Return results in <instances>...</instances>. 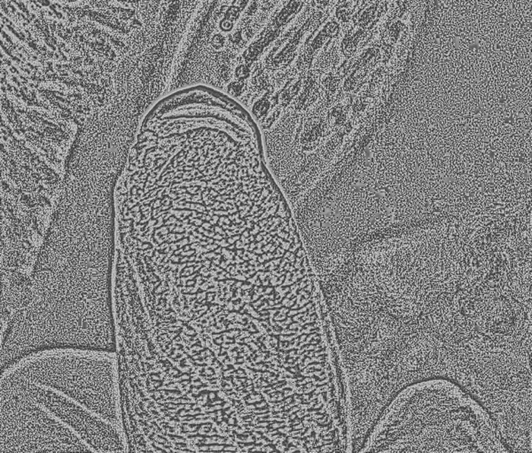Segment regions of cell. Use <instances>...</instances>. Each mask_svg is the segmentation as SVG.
Wrapping results in <instances>:
<instances>
[{
    "instance_id": "1",
    "label": "cell",
    "mask_w": 532,
    "mask_h": 453,
    "mask_svg": "<svg viewBox=\"0 0 532 453\" xmlns=\"http://www.w3.org/2000/svg\"><path fill=\"white\" fill-rule=\"evenodd\" d=\"M258 145L224 141L168 161L130 205L123 254L141 271L181 258L268 251L300 233Z\"/></svg>"
},
{
    "instance_id": "2",
    "label": "cell",
    "mask_w": 532,
    "mask_h": 453,
    "mask_svg": "<svg viewBox=\"0 0 532 453\" xmlns=\"http://www.w3.org/2000/svg\"><path fill=\"white\" fill-rule=\"evenodd\" d=\"M302 6L303 2L301 0H290V3L284 6L283 10L278 12L274 21L263 31L259 39L250 44L246 52L243 53V58L247 65L252 64L258 58L265 47L278 37L285 25L299 14Z\"/></svg>"
},
{
    "instance_id": "3",
    "label": "cell",
    "mask_w": 532,
    "mask_h": 453,
    "mask_svg": "<svg viewBox=\"0 0 532 453\" xmlns=\"http://www.w3.org/2000/svg\"><path fill=\"white\" fill-rule=\"evenodd\" d=\"M321 17V12L318 14H313L305 24L303 25V27L300 28V30L294 35L292 39L290 40V42L287 44V46L284 47L280 53H277L274 56H269L267 59V65L272 69L281 68L290 64L293 61L294 55H296V51L299 47L301 40H302L303 36L309 30V28L312 26L316 21H319Z\"/></svg>"
},
{
    "instance_id": "4",
    "label": "cell",
    "mask_w": 532,
    "mask_h": 453,
    "mask_svg": "<svg viewBox=\"0 0 532 453\" xmlns=\"http://www.w3.org/2000/svg\"><path fill=\"white\" fill-rule=\"evenodd\" d=\"M338 30L339 26L337 22H328V24L326 25L321 33L317 35V37L314 39L312 40V42L310 43L308 48L306 49L305 53H303L302 56V58H301L299 65L302 66V68L310 66V65L312 64L313 58H314L317 51H318L319 48H321L326 40L330 39V37H335V35L338 33Z\"/></svg>"
},
{
    "instance_id": "5",
    "label": "cell",
    "mask_w": 532,
    "mask_h": 453,
    "mask_svg": "<svg viewBox=\"0 0 532 453\" xmlns=\"http://www.w3.org/2000/svg\"><path fill=\"white\" fill-rule=\"evenodd\" d=\"M249 0H234L232 6L228 8L226 15H224V17L222 21H229L233 24V22L239 18L240 12L245 8Z\"/></svg>"
},
{
    "instance_id": "6",
    "label": "cell",
    "mask_w": 532,
    "mask_h": 453,
    "mask_svg": "<svg viewBox=\"0 0 532 453\" xmlns=\"http://www.w3.org/2000/svg\"><path fill=\"white\" fill-rule=\"evenodd\" d=\"M249 66L247 64L240 65L236 69V77L238 78L240 80H244V79L249 78L250 74Z\"/></svg>"
},
{
    "instance_id": "7",
    "label": "cell",
    "mask_w": 532,
    "mask_h": 453,
    "mask_svg": "<svg viewBox=\"0 0 532 453\" xmlns=\"http://www.w3.org/2000/svg\"><path fill=\"white\" fill-rule=\"evenodd\" d=\"M337 17H338L340 20L345 21L348 20V17H349V10H348L346 6H339L337 10Z\"/></svg>"
},
{
    "instance_id": "8",
    "label": "cell",
    "mask_w": 532,
    "mask_h": 453,
    "mask_svg": "<svg viewBox=\"0 0 532 453\" xmlns=\"http://www.w3.org/2000/svg\"><path fill=\"white\" fill-rule=\"evenodd\" d=\"M224 37H222L221 35L218 34L216 35V36L213 37V39H212L211 44L215 49L218 50V49H221L222 47L224 46Z\"/></svg>"
},
{
    "instance_id": "9",
    "label": "cell",
    "mask_w": 532,
    "mask_h": 453,
    "mask_svg": "<svg viewBox=\"0 0 532 453\" xmlns=\"http://www.w3.org/2000/svg\"><path fill=\"white\" fill-rule=\"evenodd\" d=\"M330 1L331 0H312V6L314 8H323L328 6Z\"/></svg>"
},
{
    "instance_id": "10",
    "label": "cell",
    "mask_w": 532,
    "mask_h": 453,
    "mask_svg": "<svg viewBox=\"0 0 532 453\" xmlns=\"http://www.w3.org/2000/svg\"><path fill=\"white\" fill-rule=\"evenodd\" d=\"M230 39L233 41V43H238L240 40H242V31H239V33H236L233 35L232 37H230Z\"/></svg>"
},
{
    "instance_id": "11",
    "label": "cell",
    "mask_w": 532,
    "mask_h": 453,
    "mask_svg": "<svg viewBox=\"0 0 532 453\" xmlns=\"http://www.w3.org/2000/svg\"><path fill=\"white\" fill-rule=\"evenodd\" d=\"M253 9H255V10H256V2L254 3V6H253ZM251 12H253V11H252V8L249 9V14H251Z\"/></svg>"
}]
</instances>
